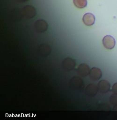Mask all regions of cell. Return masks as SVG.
I'll return each instance as SVG.
<instances>
[{
  "label": "cell",
  "mask_w": 117,
  "mask_h": 120,
  "mask_svg": "<svg viewBox=\"0 0 117 120\" xmlns=\"http://www.w3.org/2000/svg\"><path fill=\"white\" fill-rule=\"evenodd\" d=\"M74 5L78 8H82L87 5V0H73Z\"/></svg>",
  "instance_id": "cell-10"
},
{
  "label": "cell",
  "mask_w": 117,
  "mask_h": 120,
  "mask_svg": "<svg viewBox=\"0 0 117 120\" xmlns=\"http://www.w3.org/2000/svg\"><path fill=\"white\" fill-rule=\"evenodd\" d=\"M35 29L38 32H42L47 29V22L43 20H38L35 22Z\"/></svg>",
  "instance_id": "cell-8"
},
{
  "label": "cell",
  "mask_w": 117,
  "mask_h": 120,
  "mask_svg": "<svg viewBox=\"0 0 117 120\" xmlns=\"http://www.w3.org/2000/svg\"><path fill=\"white\" fill-rule=\"evenodd\" d=\"M17 0L20 2H24V1H27V0Z\"/></svg>",
  "instance_id": "cell-14"
},
{
  "label": "cell",
  "mask_w": 117,
  "mask_h": 120,
  "mask_svg": "<svg viewBox=\"0 0 117 120\" xmlns=\"http://www.w3.org/2000/svg\"><path fill=\"white\" fill-rule=\"evenodd\" d=\"M98 90L101 93H106L110 90V85L106 80H102L99 82L97 85Z\"/></svg>",
  "instance_id": "cell-3"
},
{
  "label": "cell",
  "mask_w": 117,
  "mask_h": 120,
  "mask_svg": "<svg viewBox=\"0 0 117 120\" xmlns=\"http://www.w3.org/2000/svg\"><path fill=\"white\" fill-rule=\"evenodd\" d=\"M63 68L66 70H71L74 68L75 66V62L74 60L70 58L65 59L62 63Z\"/></svg>",
  "instance_id": "cell-6"
},
{
  "label": "cell",
  "mask_w": 117,
  "mask_h": 120,
  "mask_svg": "<svg viewBox=\"0 0 117 120\" xmlns=\"http://www.w3.org/2000/svg\"><path fill=\"white\" fill-rule=\"evenodd\" d=\"M23 13L25 16L28 18H32L36 14V11L34 8L30 5H27L24 7Z\"/></svg>",
  "instance_id": "cell-7"
},
{
  "label": "cell",
  "mask_w": 117,
  "mask_h": 120,
  "mask_svg": "<svg viewBox=\"0 0 117 120\" xmlns=\"http://www.w3.org/2000/svg\"><path fill=\"white\" fill-rule=\"evenodd\" d=\"M110 101L112 105H117V94L114 93V94H112L110 97Z\"/></svg>",
  "instance_id": "cell-12"
},
{
  "label": "cell",
  "mask_w": 117,
  "mask_h": 120,
  "mask_svg": "<svg viewBox=\"0 0 117 120\" xmlns=\"http://www.w3.org/2000/svg\"><path fill=\"white\" fill-rule=\"evenodd\" d=\"M89 75L91 80L93 81H97L102 77V73L99 68L94 67L90 69Z\"/></svg>",
  "instance_id": "cell-4"
},
{
  "label": "cell",
  "mask_w": 117,
  "mask_h": 120,
  "mask_svg": "<svg viewBox=\"0 0 117 120\" xmlns=\"http://www.w3.org/2000/svg\"><path fill=\"white\" fill-rule=\"evenodd\" d=\"M71 81V83L73 84V88L77 89L80 88V86H81L83 83V82L81 79L78 77H74Z\"/></svg>",
  "instance_id": "cell-11"
},
{
  "label": "cell",
  "mask_w": 117,
  "mask_h": 120,
  "mask_svg": "<svg viewBox=\"0 0 117 120\" xmlns=\"http://www.w3.org/2000/svg\"><path fill=\"white\" fill-rule=\"evenodd\" d=\"M95 20L94 15L90 13H86L82 18L84 23L87 26H91L94 24L95 22Z\"/></svg>",
  "instance_id": "cell-5"
},
{
  "label": "cell",
  "mask_w": 117,
  "mask_h": 120,
  "mask_svg": "<svg viewBox=\"0 0 117 120\" xmlns=\"http://www.w3.org/2000/svg\"><path fill=\"white\" fill-rule=\"evenodd\" d=\"M98 90V87L94 84H89L86 88V93L89 96H94L96 95Z\"/></svg>",
  "instance_id": "cell-9"
},
{
  "label": "cell",
  "mask_w": 117,
  "mask_h": 120,
  "mask_svg": "<svg viewBox=\"0 0 117 120\" xmlns=\"http://www.w3.org/2000/svg\"><path fill=\"white\" fill-rule=\"evenodd\" d=\"M90 70L89 66L86 64L83 63L78 66L77 72L79 75L81 77H85L89 74Z\"/></svg>",
  "instance_id": "cell-2"
},
{
  "label": "cell",
  "mask_w": 117,
  "mask_h": 120,
  "mask_svg": "<svg viewBox=\"0 0 117 120\" xmlns=\"http://www.w3.org/2000/svg\"><path fill=\"white\" fill-rule=\"evenodd\" d=\"M112 92L114 94H117V82L113 84V85L112 87Z\"/></svg>",
  "instance_id": "cell-13"
},
{
  "label": "cell",
  "mask_w": 117,
  "mask_h": 120,
  "mask_svg": "<svg viewBox=\"0 0 117 120\" xmlns=\"http://www.w3.org/2000/svg\"><path fill=\"white\" fill-rule=\"evenodd\" d=\"M102 44L106 49L110 50L115 46V39L110 35H106L102 39Z\"/></svg>",
  "instance_id": "cell-1"
}]
</instances>
